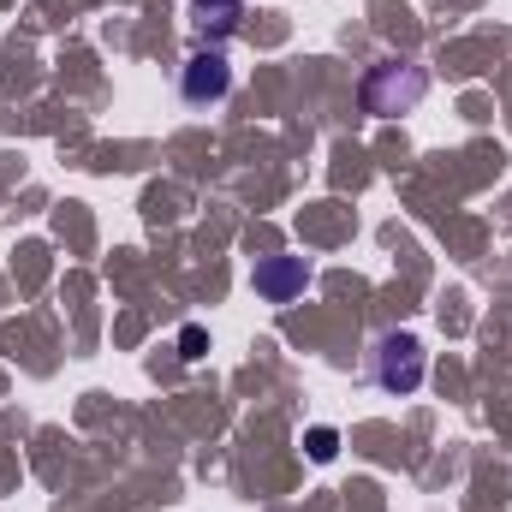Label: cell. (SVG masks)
I'll return each instance as SVG.
<instances>
[{"instance_id":"obj_3","label":"cell","mask_w":512,"mask_h":512,"mask_svg":"<svg viewBox=\"0 0 512 512\" xmlns=\"http://www.w3.org/2000/svg\"><path fill=\"white\" fill-rule=\"evenodd\" d=\"M227 90H233L227 54H221V48H197V54L185 60V72H179V96H185L191 108H215V102H227Z\"/></svg>"},{"instance_id":"obj_5","label":"cell","mask_w":512,"mask_h":512,"mask_svg":"<svg viewBox=\"0 0 512 512\" xmlns=\"http://www.w3.org/2000/svg\"><path fill=\"white\" fill-rule=\"evenodd\" d=\"M191 24H197V36H209V42H227V36L245 24V0H191Z\"/></svg>"},{"instance_id":"obj_6","label":"cell","mask_w":512,"mask_h":512,"mask_svg":"<svg viewBox=\"0 0 512 512\" xmlns=\"http://www.w3.org/2000/svg\"><path fill=\"white\" fill-rule=\"evenodd\" d=\"M334 453H340V435H334V429H310V459H322V465H328Z\"/></svg>"},{"instance_id":"obj_1","label":"cell","mask_w":512,"mask_h":512,"mask_svg":"<svg viewBox=\"0 0 512 512\" xmlns=\"http://www.w3.org/2000/svg\"><path fill=\"white\" fill-rule=\"evenodd\" d=\"M429 96V72L417 60H376L364 72V108L376 120H393V114H411L417 102Z\"/></svg>"},{"instance_id":"obj_7","label":"cell","mask_w":512,"mask_h":512,"mask_svg":"<svg viewBox=\"0 0 512 512\" xmlns=\"http://www.w3.org/2000/svg\"><path fill=\"white\" fill-rule=\"evenodd\" d=\"M179 346H185V358H203V328H185Z\"/></svg>"},{"instance_id":"obj_4","label":"cell","mask_w":512,"mask_h":512,"mask_svg":"<svg viewBox=\"0 0 512 512\" xmlns=\"http://www.w3.org/2000/svg\"><path fill=\"white\" fill-rule=\"evenodd\" d=\"M304 286H310V262L304 256H268V262H256V292L268 304H292Z\"/></svg>"},{"instance_id":"obj_2","label":"cell","mask_w":512,"mask_h":512,"mask_svg":"<svg viewBox=\"0 0 512 512\" xmlns=\"http://www.w3.org/2000/svg\"><path fill=\"white\" fill-rule=\"evenodd\" d=\"M370 376L382 393H417L423 387V340L417 334H382L376 352H370Z\"/></svg>"}]
</instances>
